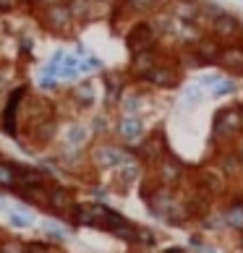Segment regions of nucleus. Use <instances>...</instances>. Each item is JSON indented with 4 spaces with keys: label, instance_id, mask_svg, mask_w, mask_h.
<instances>
[{
    "label": "nucleus",
    "instance_id": "nucleus-37",
    "mask_svg": "<svg viewBox=\"0 0 243 253\" xmlns=\"http://www.w3.org/2000/svg\"><path fill=\"white\" fill-rule=\"evenodd\" d=\"M238 248H241V253H243V235H238Z\"/></svg>",
    "mask_w": 243,
    "mask_h": 253
},
{
    "label": "nucleus",
    "instance_id": "nucleus-14",
    "mask_svg": "<svg viewBox=\"0 0 243 253\" xmlns=\"http://www.w3.org/2000/svg\"><path fill=\"white\" fill-rule=\"evenodd\" d=\"M126 44L131 55L146 52V50H160V34L152 26V21H134L126 34Z\"/></svg>",
    "mask_w": 243,
    "mask_h": 253
},
{
    "label": "nucleus",
    "instance_id": "nucleus-27",
    "mask_svg": "<svg viewBox=\"0 0 243 253\" xmlns=\"http://www.w3.org/2000/svg\"><path fill=\"white\" fill-rule=\"evenodd\" d=\"M42 230H45V238H48L50 243L60 246V243L68 240V235H71L73 227H63L58 219H45V222H42Z\"/></svg>",
    "mask_w": 243,
    "mask_h": 253
},
{
    "label": "nucleus",
    "instance_id": "nucleus-36",
    "mask_svg": "<svg viewBox=\"0 0 243 253\" xmlns=\"http://www.w3.org/2000/svg\"><path fill=\"white\" fill-rule=\"evenodd\" d=\"M162 253H189V251H186L183 246H170V248H165Z\"/></svg>",
    "mask_w": 243,
    "mask_h": 253
},
{
    "label": "nucleus",
    "instance_id": "nucleus-1",
    "mask_svg": "<svg viewBox=\"0 0 243 253\" xmlns=\"http://www.w3.org/2000/svg\"><path fill=\"white\" fill-rule=\"evenodd\" d=\"M139 196L146 206V211L152 214L157 222L170 224V227H186V224H194L191 211L186 206L183 191L181 188H165V185H157L152 177H144L139 183Z\"/></svg>",
    "mask_w": 243,
    "mask_h": 253
},
{
    "label": "nucleus",
    "instance_id": "nucleus-33",
    "mask_svg": "<svg viewBox=\"0 0 243 253\" xmlns=\"http://www.w3.org/2000/svg\"><path fill=\"white\" fill-rule=\"evenodd\" d=\"M29 3L34 5V11H40V8H48V5H65L71 0H29Z\"/></svg>",
    "mask_w": 243,
    "mask_h": 253
},
{
    "label": "nucleus",
    "instance_id": "nucleus-8",
    "mask_svg": "<svg viewBox=\"0 0 243 253\" xmlns=\"http://www.w3.org/2000/svg\"><path fill=\"white\" fill-rule=\"evenodd\" d=\"M79 206V191L65 183H52L50 185V201H48V214L58 222H65L71 227V217Z\"/></svg>",
    "mask_w": 243,
    "mask_h": 253
},
{
    "label": "nucleus",
    "instance_id": "nucleus-35",
    "mask_svg": "<svg viewBox=\"0 0 243 253\" xmlns=\"http://www.w3.org/2000/svg\"><path fill=\"white\" fill-rule=\"evenodd\" d=\"M233 149H236V154H238V159H241V165H243V136H241L238 141H236V146H233Z\"/></svg>",
    "mask_w": 243,
    "mask_h": 253
},
{
    "label": "nucleus",
    "instance_id": "nucleus-38",
    "mask_svg": "<svg viewBox=\"0 0 243 253\" xmlns=\"http://www.w3.org/2000/svg\"><path fill=\"white\" fill-rule=\"evenodd\" d=\"M3 238H5V235H3V232H0V240H3Z\"/></svg>",
    "mask_w": 243,
    "mask_h": 253
},
{
    "label": "nucleus",
    "instance_id": "nucleus-34",
    "mask_svg": "<svg viewBox=\"0 0 243 253\" xmlns=\"http://www.w3.org/2000/svg\"><path fill=\"white\" fill-rule=\"evenodd\" d=\"M21 5V0H0V13H11Z\"/></svg>",
    "mask_w": 243,
    "mask_h": 253
},
{
    "label": "nucleus",
    "instance_id": "nucleus-15",
    "mask_svg": "<svg viewBox=\"0 0 243 253\" xmlns=\"http://www.w3.org/2000/svg\"><path fill=\"white\" fill-rule=\"evenodd\" d=\"M165 8V0H118L113 8V16L118 18H146Z\"/></svg>",
    "mask_w": 243,
    "mask_h": 253
},
{
    "label": "nucleus",
    "instance_id": "nucleus-28",
    "mask_svg": "<svg viewBox=\"0 0 243 253\" xmlns=\"http://www.w3.org/2000/svg\"><path fill=\"white\" fill-rule=\"evenodd\" d=\"M201 99H204V89L199 86V84H191V86H186V89H183L181 105H183L186 110H194V107H199V105H201Z\"/></svg>",
    "mask_w": 243,
    "mask_h": 253
},
{
    "label": "nucleus",
    "instance_id": "nucleus-7",
    "mask_svg": "<svg viewBox=\"0 0 243 253\" xmlns=\"http://www.w3.org/2000/svg\"><path fill=\"white\" fill-rule=\"evenodd\" d=\"M92 144H95V133H92V126L84 123V120L73 118L68 120L60 133H58V152H89Z\"/></svg>",
    "mask_w": 243,
    "mask_h": 253
},
{
    "label": "nucleus",
    "instance_id": "nucleus-4",
    "mask_svg": "<svg viewBox=\"0 0 243 253\" xmlns=\"http://www.w3.org/2000/svg\"><path fill=\"white\" fill-rule=\"evenodd\" d=\"M134 157V149H128L118 141V138H107V141H95L89 149V165L97 175L110 172L113 175L126 159Z\"/></svg>",
    "mask_w": 243,
    "mask_h": 253
},
{
    "label": "nucleus",
    "instance_id": "nucleus-24",
    "mask_svg": "<svg viewBox=\"0 0 243 253\" xmlns=\"http://www.w3.org/2000/svg\"><path fill=\"white\" fill-rule=\"evenodd\" d=\"M92 133H95V141H107V138H115V115L110 110H99L95 118L89 120Z\"/></svg>",
    "mask_w": 243,
    "mask_h": 253
},
{
    "label": "nucleus",
    "instance_id": "nucleus-12",
    "mask_svg": "<svg viewBox=\"0 0 243 253\" xmlns=\"http://www.w3.org/2000/svg\"><path fill=\"white\" fill-rule=\"evenodd\" d=\"M134 152H136V157L144 162L146 170H152V167H154L157 162H160V159H165L167 154L173 152V149L167 146V136H165V130H162V128H154V130H149L146 138H144V141L134 149Z\"/></svg>",
    "mask_w": 243,
    "mask_h": 253
},
{
    "label": "nucleus",
    "instance_id": "nucleus-21",
    "mask_svg": "<svg viewBox=\"0 0 243 253\" xmlns=\"http://www.w3.org/2000/svg\"><path fill=\"white\" fill-rule=\"evenodd\" d=\"M68 102L73 110H92L97 105V86L95 81H76L68 89Z\"/></svg>",
    "mask_w": 243,
    "mask_h": 253
},
{
    "label": "nucleus",
    "instance_id": "nucleus-22",
    "mask_svg": "<svg viewBox=\"0 0 243 253\" xmlns=\"http://www.w3.org/2000/svg\"><path fill=\"white\" fill-rule=\"evenodd\" d=\"M149 110V97L144 89H126V94L118 102V115H142Z\"/></svg>",
    "mask_w": 243,
    "mask_h": 253
},
{
    "label": "nucleus",
    "instance_id": "nucleus-11",
    "mask_svg": "<svg viewBox=\"0 0 243 253\" xmlns=\"http://www.w3.org/2000/svg\"><path fill=\"white\" fill-rule=\"evenodd\" d=\"M207 34L212 40H217L222 47L225 44H241L243 42V21L236 16V13H222L217 16L214 21L207 24Z\"/></svg>",
    "mask_w": 243,
    "mask_h": 253
},
{
    "label": "nucleus",
    "instance_id": "nucleus-3",
    "mask_svg": "<svg viewBox=\"0 0 243 253\" xmlns=\"http://www.w3.org/2000/svg\"><path fill=\"white\" fill-rule=\"evenodd\" d=\"M126 217L115 211L105 201H79L76 211L71 217V227H87V230H99V232H113Z\"/></svg>",
    "mask_w": 243,
    "mask_h": 253
},
{
    "label": "nucleus",
    "instance_id": "nucleus-17",
    "mask_svg": "<svg viewBox=\"0 0 243 253\" xmlns=\"http://www.w3.org/2000/svg\"><path fill=\"white\" fill-rule=\"evenodd\" d=\"M144 177H146V167H144V162H142V159L136 157V152H134V157L126 159V162L113 172V183L118 185L120 191H128V188H134V185L142 183Z\"/></svg>",
    "mask_w": 243,
    "mask_h": 253
},
{
    "label": "nucleus",
    "instance_id": "nucleus-5",
    "mask_svg": "<svg viewBox=\"0 0 243 253\" xmlns=\"http://www.w3.org/2000/svg\"><path fill=\"white\" fill-rule=\"evenodd\" d=\"M29 97V86L26 84H16V86L5 94L3 110H0V133L8 138H21V110L24 102Z\"/></svg>",
    "mask_w": 243,
    "mask_h": 253
},
{
    "label": "nucleus",
    "instance_id": "nucleus-29",
    "mask_svg": "<svg viewBox=\"0 0 243 253\" xmlns=\"http://www.w3.org/2000/svg\"><path fill=\"white\" fill-rule=\"evenodd\" d=\"M238 91V84L233 81V76H220V81L212 86V97H233Z\"/></svg>",
    "mask_w": 243,
    "mask_h": 253
},
{
    "label": "nucleus",
    "instance_id": "nucleus-31",
    "mask_svg": "<svg viewBox=\"0 0 243 253\" xmlns=\"http://www.w3.org/2000/svg\"><path fill=\"white\" fill-rule=\"evenodd\" d=\"M24 251H26L24 240H16V238H3L0 240V253H24Z\"/></svg>",
    "mask_w": 243,
    "mask_h": 253
},
{
    "label": "nucleus",
    "instance_id": "nucleus-6",
    "mask_svg": "<svg viewBox=\"0 0 243 253\" xmlns=\"http://www.w3.org/2000/svg\"><path fill=\"white\" fill-rule=\"evenodd\" d=\"M191 170L194 167H189L178 154L170 152L165 159H160L152 170H146V175L152 177L157 185H165V188H183L186 180L191 177Z\"/></svg>",
    "mask_w": 243,
    "mask_h": 253
},
{
    "label": "nucleus",
    "instance_id": "nucleus-40",
    "mask_svg": "<svg viewBox=\"0 0 243 253\" xmlns=\"http://www.w3.org/2000/svg\"><path fill=\"white\" fill-rule=\"evenodd\" d=\"M241 105H243V102H241Z\"/></svg>",
    "mask_w": 243,
    "mask_h": 253
},
{
    "label": "nucleus",
    "instance_id": "nucleus-19",
    "mask_svg": "<svg viewBox=\"0 0 243 253\" xmlns=\"http://www.w3.org/2000/svg\"><path fill=\"white\" fill-rule=\"evenodd\" d=\"M165 13H170L175 21L199 24L201 21V0H165Z\"/></svg>",
    "mask_w": 243,
    "mask_h": 253
},
{
    "label": "nucleus",
    "instance_id": "nucleus-2",
    "mask_svg": "<svg viewBox=\"0 0 243 253\" xmlns=\"http://www.w3.org/2000/svg\"><path fill=\"white\" fill-rule=\"evenodd\" d=\"M243 136V105L241 102H233V105H225L214 112L212 120V136L209 144L222 152V149L236 146V141Z\"/></svg>",
    "mask_w": 243,
    "mask_h": 253
},
{
    "label": "nucleus",
    "instance_id": "nucleus-13",
    "mask_svg": "<svg viewBox=\"0 0 243 253\" xmlns=\"http://www.w3.org/2000/svg\"><path fill=\"white\" fill-rule=\"evenodd\" d=\"M149 128L142 115H115V138L128 149H136L146 138Z\"/></svg>",
    "mask_w": 243,
    "mask_h": 253
},
{
    "label": "nucleus",
    "instance_id": "nucleus-32",
    "mask_svg": "<svg viewBox=\"0 0 243 253\" xmlns=\"http://www.w3.org/2000/svg\"><path fill=\"white\" fill-rule=\"evenodd\" d=\"M89 193L95 196V201H105L107 196H110V191H107V188H102L99 183H95V185H89Z\"/></svg>",
    "mask_w": 243,
    "mask_h": 253
},
{
    "label": "nucleus",
    "instance_id": "nucleus-23",
    "mask_svg": "<svg viewBox=\"0 0 243 253\" xmlns=\"http://www.w3.org/2000/svg\"><path fill=\"white\" fill-rule=\"evenodd\" d=\"M194 52V58L199 60V65L204 68V65H217L220 60V52H222V44L217 40H212L209 34H204L199 42L194 44V47H189Z\"/></svg>",
    "mask_w": 243,
    "mask_h": 253
},
{
    "label": "nucleus",
    "instance_id": "nucleus-26",
    "mask_svg": "<svg viewBox=\"0 0 243 253\" xmlns=\"http://www.w3.org/2000/svg\"><path fill=\"white\" fill-rule=\"evenodd\" d=\"M18 185V162L11 159H0V193H11Z\"/></svg>",
    "mask_w": 243,
    "mask_h": 253
},
{
    "label": "nucleus",
    "instance_id": "nucleus-10",
    "mask_svg": "<svg viewBox=\"0 0 243 253\" xmlns=\"http://www.w3.org/2000/svg\"><path fill=\"white\" fill-rule=\"evenodd\" d=\"M183 81V68L175 63L173 55L165 52V58L154 65V71L144 79V84L149 89H160V91H170V89H178Z\"/></svg>",
    "mask_w": 243,
    "mask_h": 253
},
{
    "label": "nucleus",
    "instance_id": "nucleus-9",
    "mask_svg": "<svg viewBox=\"0 0 243 253\" xmlns=\"http://www.w3.org/2000/svg\"><path fill=\"white\" fill-rule=\"evenodd\" d=\"M37 21H40L42 29H48L50 34H58V37H71L73 29H76V21L71 16V8L68 3L65 5H48V8H40L37 11Z\"/></svg>",
    "mask_w": 243,
    "mask_h": 253
},
{
    "label": "nucleus",
    "instance_id": "nucleus-18",
    "mask_svg": "<svg viewBox=\"0 0 243 253\" xmlns=\"http://www.w3.org/2000/svg\"><path fill=\"white\" fill-rule=\"evenodd\" d=\"M165 58L162 50H146V52H136L131 55V65H128V79L136 84H144V79L154 71V65Z\"/></svg>",
    "mask_w": 243,
    "mask_h": 253
},
{
    "label": "nucleus",
    "instance_id": "nucleus-30",
    "mask_svg": "<svg viewBox=\"0 0 243 253\" xmlns=\"http://www.w3.org/2000/svg\"><path fill=\"white\" fill-rule=\"evenodd\" d=\"M58 248L60 246H55L50 240H32V243H26L24 253H58Z\"/></svg>",
    "mask_w": 243,
    "mask_h": 253
},
{
    "label": "nucleus",
    "instance_id": "nucleus-16",
    "mask_svg": "<svg viewBox=\"0 0 243 253\" xmlns=\"http://www.w3.org/2000/svg\"><path fill=\"white\" fill-rule=\"evenodd\" d=\"M220 214L225 219V230L236 232V235H243V191L225 193Z\"/></svg>",
    "mask_w": 243,
    "mask_h": 253
},
{
    "label": "nucleus",
    "instance_id": "nucleus-25",
    "mask_svg": "<svg viewBox=\"0 0 243 253\" xmlns=\"http://www.w3.org/2000/svg\"><path fill=\"white\" fill-rule=\"evenodd\" d=\"M52 185V183H50ZM50 185H37V188H24V191H16L13 196L21 204L26 206H37V209L48 211V201H50Z\"/></svg>",
    "mask_w": 243,
    "mask_h": 253
},
{
    "label": "nucleus",
    "instance_id": "nucleus-39",
    "mask_svg": "<svg viewBox=\"0 0 243 253\" xmlns=\"http://www.w3.org/2000/svg\"><path fill=\"white\" fill-rule=\"evenodd\" d=\"M0 159H3V154H0Z\"/></svg>",
    "mask_w": 243,
    "mask_h": 253
},
{
    "label": "nucleus",
    "instance_id": "nucleus-20",
    "mask_svg": "<svg viewBox=\"0 0 243 253\" xmlns=\"http://www.w3.org/2000/svg\"><path fill=\"white\" fill-rule=\"evenodd\" d=\"M126 79L120 76V73H105L102 76V102H105V107L102 110H118V102H120V97L126 94Z\"/></svg>",
    "mask_w": 243,
    "mask_h": 253
}]
</instances>
